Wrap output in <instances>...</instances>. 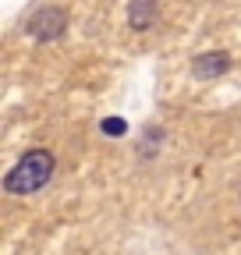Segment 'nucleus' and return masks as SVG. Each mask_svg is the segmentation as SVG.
Here are the masks:
<instances>
[{
	"mask_svg": "<svg viewBox=\"0 0 241 255\" xmlns=\"http://www.w3.org/2000/svg\"><path fill=\"white\" fill-rule=\"evenodd\" d=\"M53 170H57V159H53L50 149H28L14 163V170H7L4 188L11 191V195H36L39 188L50 184Z\"/></svg>",
	"mask_w": 241,
	"mask_h": 255,
	"instance_id": "nucleus-1",
	"label": "nucleus"
},
{
	"mask_svg": "<svg viewBox=\"0 0 241 255\" xmlns=\"http://www.w3.org/2000/svg\"><path fill=\"white\" fill-rule=\"evenodd\" d=\"M25 32L36 43H53V39H60L68 32V11L57 7V4H46L39 11H32V18L25 21Z\"/></svg>",
	"mask_w": 241,
	"mask_h": 255,
	"instance_id": "nucleus-2",
	"label": "nucleus"
},
{
	"mask_svg": "<svg viewBox=\"0 0 241 255\" xmlns=\"http://www.w3.org/2000/svg\"><path fill=\"white\" fill-rule=\"evenodd\" d=\"M227 68H231V53H224V50H213V53H199L195 57V64H192V71H195V78H220V75H227Z\"/></svg>",
	"mask_w": 241,
	"mask_h": 255,
	"instance_id": "nucleus-3",
	"label": "nucleus"
},
{
	"mask_svg": "<svg viewBox=\"0 0 241 255\" xmlns=\"http://www.w3.org/2000/svg\"><path fill=\"white\" fill-rule=\"evenodd\" d=\"M156 14H160V4H156V0H131V4H128V28H135V32L153 28Z\"/></svg>",
	"mask_w": 241,
	"mask_h": 255,
	"instance_id": "nucleus-4",
	"label": "nucleus"
},
{
	"mask_svg": "<svg viewBox=\"0 0 241 255\" xmlns=\"http://www.w3.org/2000/svg\"><path fill=\"white\" fill-rule=\"evenodd\" d=\"M124 128H128L124 121H103V131L107 135H124Z\"/></svg>",
	"mask_w": 241,
	"mask_h": 255,
	"instance_id": "nucleus-5",
	"label": "nucleus"
}]
</instances>
